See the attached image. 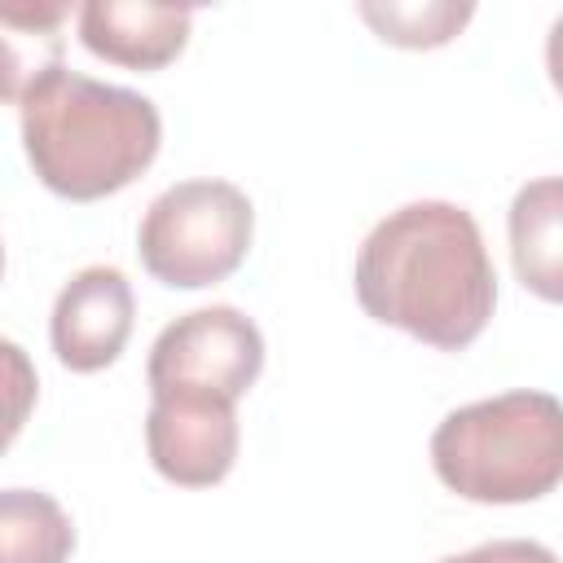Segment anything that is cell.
<instances>
[{
  "label": "cell",
  "mask_w": 563,
  "mask_h": 563,
  "mask_svg": "<svg viewBox=\"0 0 563 563\" xmlns=\"http://www.w3.org/2000/svg\"><path fill=\"white\" fill-rule=\"evenodd\" d=\"M515 277L545 303H563V176L528 180L510 202Z\"/></svg>",
  "instance_id": "9"
},
{
  "label": "cell",
  "mask_w": 563,
  "mask_h": 563,
  "mask_svg": "<svg viewBox=\"0 0 563 563\" xmlns=\"http://www.w3.org/2000/svg\"><path fill=\"white\" fill-rule=\"evenodd\" d=\"M189 9L136 4V0H88L79 9V44L128 70H163L189 44Z\"/></svg>",
  "instance_id": "8"
},
{
  "label": "cell",
  "mask_w": 563,
  "mask_h": 563,
  "mask_svg": "<svg viewBox=\"0 0 563 563\" xmlns=\"http://www.w3.org/2000/svg\"><path fill=\"white\" fill-rule=\"evenodd\" d=\"M75 550L70 515L40 488L0 493V563H66Z\"/></svg>",
  "instance_id": "10"
},
{
  "label": "cell",
  "mask_w": 563,
  "mask_h": 563,
  "mask_svg": "<svg viewBox=\"0 0 563 563\" xmlns=\"http://www.w3.org/2000/svg\"><path fill=\"white\" fill-rule=\"evenodd\" d=\"M264 369V334L260 325L229 308H194L163 325L150 347V396H207V400H242L246 387Z\"/></svg>",
  "instance_id": "5"
},
{
  "label": "cell",
  "mask_w": 563,
  "mask_h": 563,
  "mask_svg": "<svg viewBox=\"0 0 563 563\" xmlns=\"http://www.w3.org/2000/svg\"><path fill=\"white\" fill-rule=\"evenodd\" d=\"M471 4H361V18L378 40L400 48H440L471 22Z\"/></svg>",
  "instance_id": "11"
},
{
  "label": "cell",
  "mask_w": 563,
  "mask_h": 563,
  "mask_svg": "<svg viewBox=\"0 0 563 563\" xmlns=\"http://www.w3.org/2000/svg\"><path fill=\"white\" fill-rule=\"evenodd\" d=\"M132 321H136V299L123 268L88 264L57 290L48 339L66 369L97 374L119 361V352L128 347Z\"/></svg>",
  "instance_id": "7"
},
{
  "label": "cell",
  "mask_w": 563,
  "mask_h": 563,
  "mask_svg": "<svg viewBox=\"0 0 563 563\" xmlns=\"http://www.w3.org/2000/svg\"><path fill=\"white\" fill-rule=\"evenodd\" d=\"M22 150L40 185L70 202H97L128 189L163 145V119L150 97L66 70H35L18 92Z\"/></svg>",
  "instance_id": "2"
},
{
  "label": "cell",
  "mask_w": 563,
  "mask_h": 563,
  "mask_svg": "<svg viewBox=\"0 0 563 563\" xmlns=\"http://www.w3.org/2000/svg\"><path fill=\"white\" fill-rule=\"evenodd\" d=\"M545 70H550V84L563 92V13L554 18V26L545 35Z\"/></svg>",
  "instance_id": "13"
},
{
  "label": "cell",
  "mask_w": 563,
  "mask_h": 563,
  "mask_svg": "<svg viewBox=\"0 0 563 563\" xmlns=\"http://www.w3.org/2000/svg\"><path fill=\"white\" fill-rule=\"evenodd\" d=\"M440 563H559V554L541 541H523V537H506V541H484L466 554H449Z\"/></svg>",
  "instance_id": "12"
},
{
  "label": "cell",
  "mask_w": 563,
  "mask_h": 563,
  "mask_svg": "<svg viewBox=\"0 0 563 563\" xmlns=\"http://www.w3.org/2000/svg\"><path fill=\"white\" fill-rule=\"evenodd\" d=\"M361 308L440 352L475 343L497 303V273L475 216L422 198L383 216L356 251Z\"/></svg>",
  "instance_id": "1"
},
{
  "label": "cell",
  "mask_w": 563,
  "mask_h": 563,
  "mask_svg": "<svg viewBox=\"0 0 563 563\" xmlns=\"http://www.w3.org/2000/svg\"><path fill=\"white\" fill-rule=\"evenodd\" d=\"M255 211L229 180H180L163 189L136 229L145 273L172 290H202L233 277L251 251Z\"/></svg>",
  "instance_id": "4"
},
{
  "label": "cell",
  "mask_w": 563,
  "mask_h": 563,
  "mask_svg": "<svg viewBox=\"0 0 563 563\" xmlns=\"http://www.w3.org/2000/svg\"><path fill=\"white\" fill-rule=\"evenodd\" d=\"M431 466L466 501H537L563 484V400L523 387L462 405L435 427Z\"/></svg>",
  "instance_id": "3"
},
{
  "label": "cell",
  "mask_w": 563,
  "mask_h": 563,
  "mask_svg": "<svg viewBox=\"0 0 563 563\" xmlns=\"http://www.w3.org/2000/svg\"><path fill=\"white\" fill-rule=\"evenodd\" d=\"M145 449L163 479L180 488H211L238 462L233 400L207 396H150Z\"/></svg>",
  "instance_id": "6"
}]
</instances>
